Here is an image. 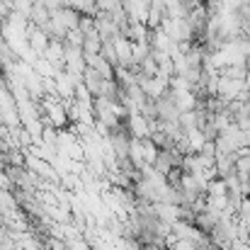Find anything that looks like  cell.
Here are the masks:
<instances>
[{
    "instance_id": "1",
    "label": "cell",
    "mask_w": 250,
    "mask_h": 250,
    "mask_svg": "<svg viewBox=\"0 0 250 250\" xmlns=\"http://www.w3.org/2000/svg\"><path fill=\"white\" fill-rule=\"evenodd\" d=\"M248 151H250V146H248Z\"/></svg>"
}]
</instances>
